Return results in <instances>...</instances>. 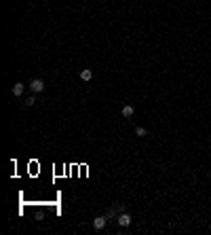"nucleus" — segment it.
<instances>
[{
  "label": "nucleus",
  "mask_w": 211,
  "mask_h": 235,
  "mask_svg": "<svg viewBox=\"0 0 211 235\" xmlns=\"http://www.w3.org/2000/svg\"><path fill=\"white\" fill-rule=\"evenodd\" d=\"M30 89H32L34 93H40V91H45V81H42V79H34V81L30 83Z\"/></svg>",
  "instance_id": "f257e3e1"
},
{
  "label": "nucleus",
  "mask_w": 211,
  "mask_h": 235,
  "mask_svg": "<svg viewBox=\"0 0 211 235\" xmlns=\"http://www.w3.org/2000/svg\"><path fill=\"white\" fill-rule=\"evenodd\" d=\"M118 224H120V227H131V214L120 212V214H118Z\"/></svg>",
  "instance_id": "f03ea898"
},
{
  "label": "nucleus",
  "mask_w": 211,
  "mask_h": 235,
  "mask_svg": "<svg viewBox=\"0 0 211 235\" xmlns=\"http://www.w3.org/2000/svg\"><path fill=\"white\" fill-rule=\"evenodd\" d=\"M106 220H108V216H97V218L93 220V229L95 231H101V229L106 227Z\"/></svg>",
  "instance_id": "7ed1b4c3"
},
{
  "label": "nucleus",
  "mask_w": 211,
  "mask_h": 235,
  "mask_svg": "<svg viewBox=\"0 0 211 235\" xmlns=\"http://www.w3.org/2000/svg\"><path fill=\"white\" fill-rule=\"evenodd\" d=\"M91 79H93V70H91V68H84V70H80V81L89 83Z\"/></svg>",
  "instance_id": "20e7f679"
},
{
  "label": "nucleus",
  "mask_w": 211,
  "mask_h": 235,
  "mask_svg": "<svg viewBox=\"0 0 211 235\" xmlns=\"http://www.w3.org/2000/svg\"><path fill=\"white\" fill-rule=\"evenodd\" d=\"M24 91H25V85H24V83H15V85H13V95H17V97H19V95H24Z\"/></svg>",
  "instance_id": "39448f33"
},
{
  "label": "nucleus",
  "mask_w": 211,
  "mask_h": 235,
  "mask_svg": "<svg viewBox=\"0 0 211 235\" xmlns=\"http://www.w3.org/2000/svg\"><path fill=\"white\" fill-rule=\"evenodd\" d=\"M123 117L125 119H129V117H133V112H135V108H133V104H127V106H123Z\"/></svg>",
  "instance_id": "423d86ee"
},
{
  "label": "nucleus",
  "mask_w": 211,
  "mask_h": 235,
  "mask_svg": "<svg viewBox=\"0 0 211 235\" xmlns=\"http://www.w3.org/2000/svg\"><path fill=\"white\" fill-rule=\"evenodd\" d=\"M120 212H125V208H123V206H114V208H110V210L106 212V216L110 218V216H116V214H120Z\"/></svg>",
  "instance_id": "0eeeda50"
},
{
  "label": "nucleus",
  "mask_w": 211,
  "mask_h": 235,
  "mask_svg": "<svg viewBox=\"0 0 211 235\" xmlns=\"http://www.w3.org/2000/svg\"><path fill=\"white\" fill-rule=\"evenodd\" d=\"M135 136H140V138H146V136H148V129H146V127H135Z\"/></svg>",
  "instance_id": "6e6552de"
},
{
  "label": "nucleus",
  "mask_w": 211,
  "mask_h": 235,
  "mask_svg": "<svg viewBox=\"0 0 211 235\" xmlns=\"http://www.w3.org/2000/svg\"><path fill=\"white\" fill-rule=\"evenodd\" d=\"M34 104H36V97H32V95H30V97H28V100L24 102L25 108H30V106H34Z\"/></svg>",
  "instance_id": "1a4fd4ad"
}]
</instances>
